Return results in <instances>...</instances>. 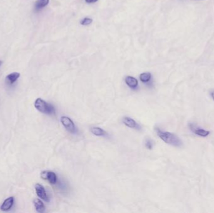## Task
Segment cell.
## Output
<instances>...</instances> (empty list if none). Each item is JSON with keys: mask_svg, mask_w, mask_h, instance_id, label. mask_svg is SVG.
<instances>
[{"mask_svg": "<svg viewBox=\"0 0 214 213\" xmlns=\"http://www.w3.org/2000/svg\"><path fill=\"white\" fill-rule=\"evenodd\" d=\"M1 64H2V61H0V66L1 65Z\"/></svg>", "mask_w": 214, "mask_h": 213, "instance_id": "d6986e66", "label": "cell"}, {"mask_svg": "<svg viewBox=\"0 0 214 213\" xmlns=\"http://www.w3.org/2000/svg\"><path fill=\"white\" fill-rule=\"evenodd\" d=\"M93 20L91 18H84L81 21H80V24L83 25V26H88L90 25L92 23Z\"/></svg>", "mask_w": 214, "mask_h": 213, "instance_id": "9a60e30c", "label": "cell"}, {"mask_svg": "<svg viewBox=\"0 0 214 213\" xmlns=\"http://www.w3.org/2000/svg\"><path fill=\"white\" fill-rule=\"evenodd\" d=\"M210 95H211V96H212V99L213 100V101H214V91H212L211 92V93H210Z\"/></svg>", "mask_w": 214, "mask_h": 213, "instance_id": "ac0fdd59", "label": "cell"}, {"mask_svg": "<svg viewBox=\"0 0 214 213\" xmlns=\"http://www.w3.org/2000/svg\"><path fill=\"white\" fill-rule=\"evenodd\" d=\"M41 177L43 179H47L51 184H55L57 183V176L53 171H43L41 173Z\"/></svg>", "mask_w": 214, "mask_h": 213, "instance_id": "5b68a950", "label": "cell"}, {"mask_svg": "<svg viewBox=\"0 0 214 213\" xmlns=\"http://www.w3.org/2000/svg\"><path fill=\"white\" fill-rule=\"evenodd\" d=\"M13 203H14V198H8L3 202L2 205L0 207V209L3 211H7L11 209L13 205Z\"/></svg>", "mask_w": 214, "mask_h": 213, "instance_id": "ba28073f", "label": "cell"}, {"mask_svg": "<svg viewBox=\"0 0 214 213\" xmlns=\"http://www.w3.org/2000/svg\"><path fill=\"white\" fill-rule=\"evenodd\" d=\"M33 202L36 211L38 212L42 213L45 211V206H44L42 201L40 200L39 199H35Z\"/></svg>", "mask_w": 214, "mask_h": 213, "instance_id": "30bf717a", "label": "cell"}, {"mask_svg": "<svg viewBox=\"0 0 214 213\" xmlns=\"http://www.w3.org/2000/svg\"><path fill=\"white\" fill-rule=\"evenodd\" d=\"M145 145L146 148L149 149H151L153 148V141L150 139H146L145 142Z\"/></svg>", "mask_w": 214, "mask_h": 213, "instance_id": "2e32d148", "label": "cell"}, {"mask_svg": "<svg viewBox=\"0 0 214 213\" xmlns=\"http://www.w3.org/2000/svg\"><path fill=\"white\" fill-rule=\"evenodd\" d=\"M49 1H50V0H37L35 3V8L37 10H41V9L48 5Z\"/></svg>", "mask_w": 214, "mask_h": 213, "instance_id": "7c38bea8", "label": "cell"}, {"mask_svg": "<svg viewBox=\"0 0 214 213\" xmlns=\"http://www.w3.org/2000/svg\"><path fill=\"white\" fill-rule=\"evenodd\" d=\"M125 81L127 85L132 89H135L139 85V82H138L137 79L130 76H127L125 79Z\"/></svg>", "mask_w": 214, "mask_h": 213, "instance_id": "9c48e42d", "label": "cell"}, {"mask_svg": "<svg viewBox=\"0 0 214 213\" xmlns=\"http://www.w3.org/2000/svg\"><path fill=\"white\" fill-rule=\"evenodd\" d=\"M122 122L125 125L127 126L128 128H133V129H136V130H140L141 127L138 124L134 119L128 117V116H125L122 119Z\"/></svg>", "mask_w": 214, "mask_h": 213, "instance_id": "52a82bcc", "label": "cell"}, {"mask_svg": "<svg viewBox=\"0 0 214 213\" xmlns=\"http://www.w3.org/2000/svg\"><path fill=\"white\" fill-rule=\"evenodd\" d=\"M35 190L36 193L37 194V196L40 198L43 199V201L48 202L49 201V198L47 196L46 192L45 191V189L43 187L42 184H37L35 185Z\"/></svg>", "mask_w": 214, "mask_h": 213, "instance_id": "8992f818", "label": "cell"}, {"mask_svg": "<svg viewBox=\"0 0 214 213\" xmlns=\"http://www.w3.org/2000/svg\"><path fill=\"white\" fill-rule=\"evenodd\" d=\"M98 0H85V1L87 3H96Z\"/></svg>", "mask_w": 214, "mask_h": 213, "instance_id": "e0dca14e", "label": "cell"}, {"mask_svg": "<svg viewBox=\"0 0 214 213\" xmlns=\"http://www.w3.org/2000/svg\"><path fill=\"white\" fill-rule=\"evenodd\" d=\"M189 128L190 130L192 131L195 135H197L201 137H207L209 135H210V131L204 130L201 128L198 127L197 125H194V124L190 123L189 124Z\"/></svg>", "mask_w": 214, "mask_h": 213, "instance_id": "277c9868", "label": "cell"}, {"mask_svg": "<svg viewBox=\"0 0 214 213\" xmlns=\"http://www.w3.org/2000/svg\"><path fill=\"white\" fill-rule=\"evenodd\" d=\"M34 107L42 113L51 115L55 113L54 106L41 98H37L34 102Z\"/></svg>", "mask_w": 214, "mask_h": 213, "instance_id": "7a4b0ae2", "label": "cell"}, {"mask_svg": "<svg viewBox=\"0 0 214 213\" xmlns=\"http://www.w3.org/2000/svg\"><path fill=\"white\" fill-rule=\"evenodd\" d=\"M155 130L158 136L165 143L175 147H180L182 146V140L176 135L168 131H162L158 128H156Z\"/></svg>", "mask_w": 214, "mask_h": 213, "instance_id": "6da1fadb", "label": "cell"}, {"mask_svg": "<svg viewBox=\"0 0 214 213\" xmlns=\"http://www.w3.org/2000/svg\"><path fill=\"white\" fill-rule=\"evenodd\" d=\"M151 79V74L150 73H144L140 75V79L143 83H148Z\"/></svg>", "mask_w": 214, "mask_h": 213, "instance_id": "5bb4252c", "label": "cell"}, {"mask_svg": "<svg viewBox=\"0 0 214 213\" xmlns=\"http://www.w3.org/2000/svg\"><path fill=\"white\" fill-rule=\"evenodd\" d=\"M61 122L68 131L72 134H75L77 132V128H76L75 123L69 117L65 116H62L61 118Z\"/></svg>", "mask_w": 214, "mask_h": 213, "instance_id": "3957f363", "label": "cell"}, {"mask_svg": "<svg viewBox=\"0 0 214 213\" xmlns=\"http://www.w3.org/2000/svg\"><path fill=\"white\" fill-rule=\"evenodd\" d=\"M90 131L93 135L96 136H105L107 135V132L105 130L99 127H92Z\"/></svg>", "mask_w": 214, "mask_h": 213, "instance_id": "8fae6325", "label": "cell"}, {"mask_svg": "<svg viewBox=\"0 0 214 213\" xmlns=\"http://www.w3.org/2000/svg\"><path fill=\"white\" fill-rule=\"evenodd\" d=\"M20 76V74L19 73H13L8 74L6 77V79H7V80L11 84H13L19 78Z\"/></svg>", "mask_w": 214, "mask_h": 213, "instance_id": "4fadbf2b", "label": "cell"}]
</instances>
